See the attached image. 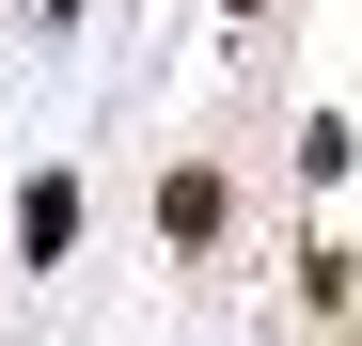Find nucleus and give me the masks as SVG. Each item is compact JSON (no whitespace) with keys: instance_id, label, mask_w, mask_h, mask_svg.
I'll use <instances>...</instances> for the list:
<instances>
[{"instance_id":"f257e3e1","label":"nucleus","mask_w":362,"mask_h":346,"mask_svg":"<svg viewBox=\"0 0 362 346\" xmlns=\"http://www.w3.org/2000/svg\"><path fill=\"white\" fill-rule=\"evenodd\" d=\"M221 16H252V0H221Z\"/></svg>"}]
</instances>
